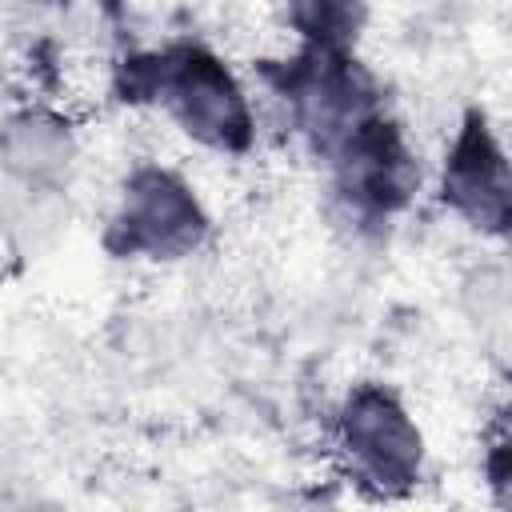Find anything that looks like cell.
<instances>
[{
	"label": "cell",
	"mask_w": 512,
	"mask_h": 512,
	"mask_svg": "<svg viewBox=\"0 0 512 512\" xmlns=\"http://www.w3.org/2000/svg\"><path fill=\"white\" fill-rule=\"evenodd\" d=\"M112 96L128 108H156L188 144L216 156L256 148V104L236 68L204 40L176 36L124 52L112 64Z\"/></svg>",
	"instance_id": "cell-1"
},
{
	"label": "cell",
	"mask_w": 512,
	"mask_h": 512,
	"mask_svg": "<svg viewBox=\"0 0 512 512\" xmlns=\"http://www.w3.org/2000/svg\"><path fill=\"white\" fill-rule=\"evenodd\" d=\"M256 76L284 108L292 132L320 160L352 124L384 108L380 76L360 60L356 48H316L296 44L276 60H260Z\"/></svg>",
	"instance_id": "cell-2"
},
{
	"label": "cell",
	"mask_w": 512,
	"mask_h": 512,
	"mask_svg": "<svg viewBox=\"0 0 512 512\" xmlns=\"http://www.w3.org/2000/svg\"><path fill=\"white\" fill-rule=\"evenodd\" d=\"M332 452L348 484L372 500H400L428 468L424 432L404 396L384 380H356L332 408Z\"/></svg>",
	"instance_id": "cell-3"
},
{
	"label": "cell",
	"mask_w": 512,
	"mask_h": 512,
	"mask_svg": "<svg viewBox=\"0 0 512 512\" xmlns=\"http://www.w3.org/2000/svg\"><path fill=\"white\" fill-rule=\"evenodd\" d=\"M212 236L200 188L164 160H136L112 200L100 244L124 264H180Z\"/></svg>",
	"instance_id": "cell-4"
},
{
	"label": "cell",
	"mask_w": 512,
	"mask_h": 512,
	"mask_svg": "<svg viewBox=\"0 0 512 512\" xmlns=\"http://www.w3.org/2000/svg\"><path fill=\"white\" fill-rule=\"evenodd\" d=\"M336 212L356 232H384L396 224L420 192V156L408 140V128L384 104L352 124L320 156Z\"/></svg>",
	"instance_id": "cell-5"
},
{
	"label": "cell",
	"mask_w": 512,
	"mask_h": 512,
	"mask_svg": "<svg viewBox=\"0 0 512 512\" xmlns=\"http://www.w3.org/2000/svg\"><path fill=\"white\" fill-rule=\"evenodd\" d=\"M436 200L464 228L488 240L508 236V224H512L508 148L500 140V128L480 104L464 108V116L452 128V140L436 172Z\"/></svg>",
	"instance_id": "cell-6"
},
{
	"label": "cell",
	"mask_w": 512,
	"mask_h": 512,
	"mask_svg": "<svg viewBox=\"0 0 512 512\" xmlns=\"http://www.w3.org/2000/svg\"><path fill=\"white\" fill-rule=\"evenodd\" d=\"M80 144L72 124L44 104L12 108L0 120V180L24 200L60 196L76 172Z\"/></svg>",
	"instance_id": "cell-7"
},
{
	"label": "cell",
	"mask_w": 512,
	"mask_h": 512,
	"mask_svg": "<svg viewBox=\"0 0 512 512\" xmlns=\"http://www.w3.org/2000/svg\"><path fill=\"white\" fill-rule=\"evenodd\" d=\"M288 28L296 32V44L360 48L368 0H288Z\"/></svg>",
	"instance_id": "cell-8"
},
{
	"label": "cell",
	"mask_w": 512,
	"mask_h": 512,
	"mask_svg": "<svg viewBox=\"0 0 512 512\" xmlns=\"http://www.w3.org/2000/svg\"><path fill=\"white\" fill-rule=\"evenodd\" d=\"M484 480L496 492V500H508V428H504V412L496 416L488 440H484Z\"/></svg>",
	"instance_id": "cell-9"
},
{
	"label": "cell",
	"mask_w": 512,
	"mask_h": 512,
	"mask_svg": "<svg viewBox=\"0 0 512 512\" xmlns=\"http://www.w3.org/2000/svg\"><path fill=\"white\" fill-rule=\"evenodd\" d=\"M44 4H72V0H44Z\"/></svg>",
	"instance_id": "cell-10"
}]
</instances>
